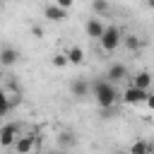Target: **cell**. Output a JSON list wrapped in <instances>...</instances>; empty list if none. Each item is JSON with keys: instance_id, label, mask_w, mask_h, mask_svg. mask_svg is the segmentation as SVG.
<instances>
[{"instance_id": "1", "label": "cell", "mask_w": 154, "mask_h": 154, "mask_svg": "<svg viewBox=\"0 0 154 154\" xmlns=\"http://www.w3.org/2000/svg\"><path fill=\"white\" fill-rule=\"evenodd\" d=\"M91 94H94L96 103H99L103 111L113 108L116 101H118V96H120V94L116 91V84H111L108 79H96V82H91Z\"/></svg>"}, {"instance_id": "2", "label": "cell", "mask_w": 154, "mask_h": 154, "mask_svg": "<svg viewBox=\"0 0 154 154\" xmlns=\"http://www.w3.org/2000/svg\"><path fill=\"white\" fill-rule=\"evenodd\" d=\"M99 41H101V48H103L106 53H113V51L120 46L123 34H120V29L113 24V26H106V29H103V36H101Z\"/></svg>"}, {"instance_id": "3", "label": "cell", "mask_w": 154, "mask_h": 154, "mask_svg": "<svg viewBox=\"0 0 154 154\" xmlns=\"http://www.w3.org/2000/svg\"><path fill=\"white\" fill-rule=\"evenodd\" d=\"M17 137H19V125L17 123L0 125V147H12Z\"/></svg>"}, {"instance_id": "4", "label": "cell", "mask_w": 154, "mask_h": 154, "mask_svg": "<svg viewBox=\"0 0 154 154\" xmlns=\"http://www.w3.org/2000/svg\"><path fill=\"white\" fill-rule=\"evenodd\" d=\"M147 94H149V91H144V89H137V87H132V84H130V87H128V89H125L120 96H123V101H125V103H130V106H137V103H144V101H147Z\"/></svg>"}, {"instance_id": "5", "label": "cell", "mask_w": 154, "mask_h": 154, "mask_svg": "<svg viewBox=\"0 0 154 154\" xmlns=\"http://www.w3.org/2000/svg\"><path fill=\"white\" fill-rule=\"evenodd\" d=\"M36 144H38V140H36L34 135H19V137L14 140V149H17V154H31Z\"/></svg>"}, {"instance_id": "6", "label": "cell", "mask_w": 154, "mask_h": 154, "mask_svg": "<svg viewBox=\"0 0 154 154\" xmlns=\"http://www.w3.org/2000/svg\"><path fill=\"white\" fill-rule=\"evenodd\" d=\"M70 91H72V96H75V99H87V96L91 94V84H89L87 79L77 77V79H72V82H70Z\"/></svg>"}, {"instance_id": "7", "label": "cell", "mask_w": 154, "mask_h": 154, "mask_svg": "<svg viewBox=\"0 0 154 154\" xmlns=\"http://www.w3.org/2000/svg\"><path fill=\"white\" fill-rule=\"evenodd\" d=\"M19 51L17 48H12V46H2L0 48V65H5V67H12L14 63H19Z\"/></svg>"}, {"instance_id": "8", "label": "cell", "mask_w": 154, "mask_h": 154, "mask_svg": "<svg viewBox=\"0 0 154 154\" xmlns=\"http://www.w3.org/2000/svg\"><path fill=\"white\" fill-rule=\"evenodd\" d=\"M128 77V67L123 65V63H113L111 67H108V72H106V79L111 82V84H116V82H123Z\"/></svg>"}, {"instance_id": "9", "label": "cell", "mask_w": 154, "mask_h": 154, "mask_svg": "<svg viewBox=\"0 0 154 154\" xmlns=\"http://www.w3.org/2000/svg\"><path fill=\"white\" fill-rule=\"evenodd\" d=\"M103 24H101V19L99 17H94V19H87V24H84V31H87V36L89 38H101L103 36Z\"/></svg>"}, {"instance_id": "10", "label": "cell", "mask_w": 154, "mask_h": 154, "mask_svg": "<svg viewBox=\"0 0 154 154\" xmlns=\"http://www.w3.org/2000/svg\"><path fill=\"white\" fill-rule=\"evenodd\" d=\"M43 17H46L48 22H63V19L67 17V12L53 2V5H46V7H43Z\"/></svg>"}, {"instance_id": "11", "label": "cell", "mask_w": 154, "mask_h": 154, "mask_svg": "<svg viewBox=\"0 0 154 154\" xmlns=\"http://www.w3.org/2000/svg\"><path fill=\"white\" fill-rule=\"evenodd\" d=\"M132 87H137V89H144V91H147V89L152 87V75H149V72H144V70H142V72H137V75L132 77Z\"/></svg>"}, {"instance_id": "12", "label": "cell", "mask_w": 154, "mask_h": 154, "mask_svg": "<svg viewBox=\"0 0 154 154\" xmlns=\"http://www.w3.org/2000/svg\"><path fill=\"white\" fill-rule=\"evenodd\" d=\"M77 144V137L72 135V132H60L58 135V147H60V152H65V149H70V147H75Z\"/></svg>"}, {"instance_id": "13", "label": "cell", "mask_w": 154, "mask_h": 154, "mask_svg": "<svg viewBox=\"0 0 154 154\" xmlns=\"http://www.w3.org/2000/svg\"><path fill=\"white\" fill-rule=\"evenodd\" d=\"M128 154H152V144L144 142V140H137V142H132Z\"/></svg>"}, {"instance_id": "14", "label": "cell", "mask_w": 154, "mask_h": 154, "mask_svg": "<svg viewBox=\"0 0 154 154\" xmlns=\"http://www.w3.org/2000/svg\"><path fill=\"white\" fill-rule=\"evenodd\" d=\"M65 55H67V63H75V65H79V63L84 60V51H82L79 46H72Z\"/></svg>"}, {"instance_id": "15", "label": "cell", "mask_w": 154, "mask_h": 154, "mask_svg": "<svg viewBox=\"0 0 154 154\" xmlns=\"http://www.w3.org/2000/svg\"><path fill=\"white\" fill-rule=\"evenodd\" d=\"M91 10H94L96 17H99V14H106V12L111 10V5H108V0H91Z\"/></svg>"}, {"instance_id": "16", "label": "cell", "mask_w": 154, "mask_h": 154, "mask_svg": "<svg viewBox=\"0 0 154 154\" xmlns=\"http://www.w3.org/2000/svg\"><path fill=\"white\" fill-rule=\"evenodd\" d=\"M120 43H125V48H128V51H137V48H140V36H135V34L123 36V41H120Z\"/></svg>"}, {"instance_id": "17", "label": "cell", "mask_w": 154, "mask_h": 154, "mask_svg": "<svg viewBox=\"0 0 154 154\" xmlns=\"http://www.w3.org/2000/svg\"><path fill=\"white\" fill-rule=\"evenodd\" d=\"M7 111H10V99L5 96V91L0 89V118L2 116H7Z\"/></svg>"}, {"instance_id": "18", "label": "cell", "mask_w": 154, "mask_h": 154, "mask_svg": "<svg viewBox=\"0 0 154 154\" xmlns=\"http://www.w3.org/2000/svg\"><path fill=\"white\" fill-rule=\"evenodd\" d=\"M51 63H53L55 67H63V65H67V55H65V53H55Z\"/></svg>"}, {"instance_id": "19", "label": "cell", "mask_w": 154, "mask_h": 154, "mask_svg": "<svg viewBox=\"0 0 154 154\" xmlns=\"http://www.w3.org/2000/svg\"><path fill=\"white\" fill-rule=\"evenodd\" d=\"M72 2H75V0H55V5H58V7H63L65 12H67V10L72 7Z\"/></svg>"}, {"instance_id": "20", "label": "cell", "mask_w": 154, "mask_h": 154, "mask_svg": "<svg viewBox=\"0 0 154 154\" xmlns=\"http://www.w3.org/2000/svg\"><path fill=\"white\" fill-rule=\"evenodd\" d=\"M144 103H147V106L154 111V91H149V94H147V101H144Z\"/></svg>"}, {"instance_id": "21", "label": "cell", "mask_w": 154, "mask_h": 154, "mask_svg": "<svg viewBox=\"0 0 154 154\" xmlns=\"http://www.w3.org/2000/svg\"><path fill=\"white\" fill-rule=\"evenodd\" d=\"M51 154H67V152H51Z\"/></svg>"}, {"instance_id": "22", "label": "cell", "mask_w": 154, "mask_h": 154, "mask_svg": "<svg viewBox=\"0 0 154 154\" xmlns=\"http://www.w3.org/2000/svg\"><path fill=\"white\" fill-rule=\"evenodd\" d=\"M116 154H128V152H116Z\"/></svg>"}, {"instance_id": "23", "label": "cell", "mask_w": 154, "mask_h": 154, "mask_svg": "<svg viewBox=\"0 0 154 154\" xmlns=\"http://www.w3.org/2000/svg\"><path fill=\"white\" fill-rule=\"evenodd\" d=\"M152 154H154V142H152Z\"/></svg>"}, {"instance_id": "24", "label": "cell", "mask_w": 154, "mask_h": 154, "mask_svg": "<svg viewBox=\"0 0 154 154\" xmlns=\"http://www.w3.org/2000/svg\"><path fill=\"white\" fill-rule=\"evenodd\" d=\"M48 154H51V152H48Z\"/></svg>"}]
</instances>
